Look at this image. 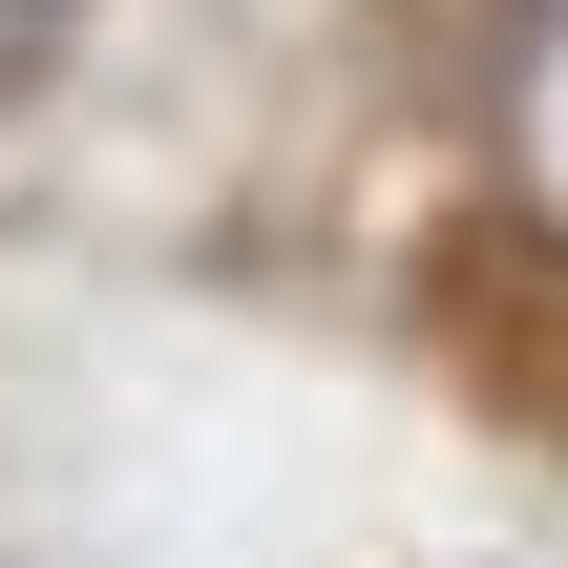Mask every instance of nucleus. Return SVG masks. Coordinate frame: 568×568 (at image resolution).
I'll use <instances>...</instances> for the list:
<instances>
[{
  "label": "nucleus",
  "mask_w": 568,
  "mask_h": 568,
  "mask_svg": "<svg viewBox=\"0 0 568 568\" xmlns=\"http://www.w3.org/2000/svg\"><path fill=\"white\" fill-rule=\"evenodd\" d=\"M422 337L506 443H568V211H443L422 232Z\"/></svg>",
  "instance_id": "nucleus-1"
},
{
  "label": "nucleus",
  "mask_w": 568,
  "mask_h": 568,
  "mask_svg": "<svg viewBox=\"0 0 568 568\" xmlns=\"http://www.w3.org/2000/svg\"><path fill=\"white\" fill-rule=\"evenodd\" d=\"M358 63H379L422 126H506L527 63H548V0H358Z\"/></svg>",
  "instance_id": "nucleus-2"
},
{
  "label": "nucleus",
  "mask_w": 568,
  "mask_h": 568,
  "mask_svg": "<svg viewBox=\"0 0 568 568\" xmlns=\"http://www.w3.org/2000/svg\"><path fill=\"white\" fill-rule=\"evenodd\" d=\"M63 21H84V0H0V105H21V63H42Z\"/></svg>",
  "instance_id": "nucleus-3"
}]
</instances>
